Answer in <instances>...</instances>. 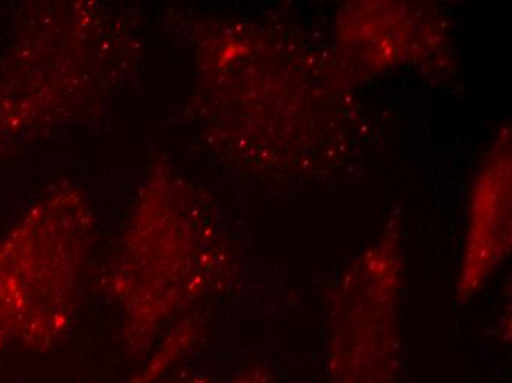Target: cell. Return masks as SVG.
Listing matches in <instances>:
<instances>
[{"label": "cell", "instance_id": "1", "mask_svg": "<svg viewBox=\"0 0 512 383\" xmlns=\"http://www.w3.org/2000/svg\"><path fill=\"white\" fill-rule=\"evenodd\" d=\"M93 219L77 196L53 195L0 239V353H48L77 316Z\"/></svg>", "mask_w": 512, "mask_h": 383}, {"label": "cell", "instance_id": "2", "mask_svg": "<svg viewBox=\"0 0 512 383\" xmlns=\"http://www.w3.org/2000/svg\"><path fill=\"white\" fill-rule=\"evenodd\" d=\"M199 245L176 211L148 199L124 233L108 274L123 314L124 351L142 360L173 314L201 289Z\"/></svg>", "mask_w": 512, "mask_h": 383}, {"label": "cell", "instance_id": "3", "mask_svg": "<svg viewBox=\"0 0 512 383\" xmlns=\"http://www.w3.org/2000/svg\"><path fill=\"white\" fill-rule=\"evenodd\" d=\"M186 383H211V382L196 381V379H195V381H190V382H186ZM226 383H267V381H265V376L262 375V373L251 372V373H246V375L240 376V378L233 379V381L226 382Z\"/></svg>", "mask_w": 512, "mask_h": 383}]
</instances>
